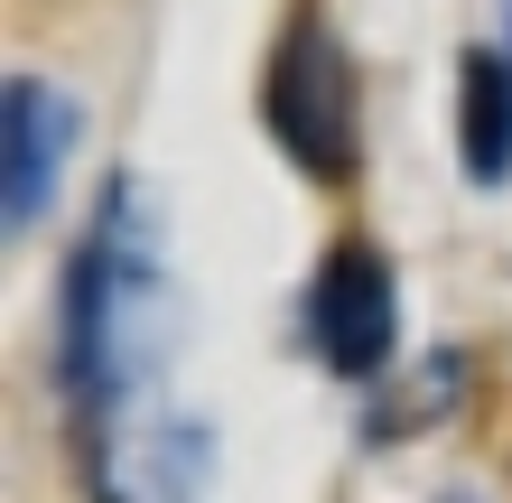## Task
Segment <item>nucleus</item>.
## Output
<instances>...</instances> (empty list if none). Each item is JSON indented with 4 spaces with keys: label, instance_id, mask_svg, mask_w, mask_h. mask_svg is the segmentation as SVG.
Here are the masks:
<instances>
[{
    "label": "nucleus",
    "instance_id": "f257e3e1",
    "mask_svg": "<svg viewBox=\"0 0 512 503\" xmlns=\"http://www.w3.org/2000/svg\"><path fill=\"white\" fill-rule=\"evenodd\" d=\"M168 354V271H159V224L140 187H112L94 215V243L66 261V317H56V392L75 420L149 401V373Z\"/></svg>",
    "mask_w": 512,
    "mask_h": 503
},
{
    "label": "nucleus",
    "instance_id": "f03ea898",
    "mask_svg": "<svg viewBox=\"0 0 512 503\" xmlns=\"http://www.w3.org/2000/svg\"><path fill=\"white\" fill-rule=\"evenodd\" d=\"M261 122L280 140V159L317 187H345L354 177V66L345 47L326 38L317 10H298L270 47V75H261Z\"/></svg>",
    "mask_w": 512,
    "mask_h": 503
},
{
    "label": "nucleus",
    "instance_id": "7ed1b4c3",
    "mask_svg": "<svg viewBox=\"0 0 512 503\" xmlns=\"http://www.w3.org/2000/svg\"><path fill=\"white\" fill-rule=\"evenodd\" d=\"M75 429H84V485H94V503H196L205 494L215 438L187 410L122 401V410H94Z\"/></svg>",
    "mask_w": 512,
    "mask_h": 503
},
{
    "label": "nucleus",
    "instance_id": "20e7f679",
    "mask_svg": "<svg viewBox=\"0 0 512 503\" xmlns=\"http://www.w3.org/2000/svg\"><path fill=\"white\" fill-rule=\"evenodd\" d=\"M308 354L336 382H373L401 354V289L373 243H336L308 280Z\"/></svg>",
    "mask_w": 512,
    "mask_h": 503
},
{
    "label": "nucleus",
    "instance_id": "39448f33",
    "mask_svg": "<svg viewBox=\"0 0 512 503\" xmlns=\"http://www.w3.org/2000/svg\"><path fill=\"white\" fill-rule=\"evenodd\" d=\"M0 215H10V233H28L47 215L56 196V150H66V103L47 94L38 75H10V94H0Z\"/></svg>",
    "mask_w": 512,
    "mask_h": 503
},
{
    "label": "nucleus",
    "instance_id": "423d86ee",
    "mask_svg": "<svg viewBox=\"0 0 512 503\" xmlns=\"http://www.w3.org/2000/svg\"><path fill=\"white\" fill-rule=\"evenodd\" d=\"M457 168L475 187L512 177V66L494 47H466L457 66Z\"/></svg>",
    "mask_w": 512,
    "mask_h": 503
}]
</instances>
